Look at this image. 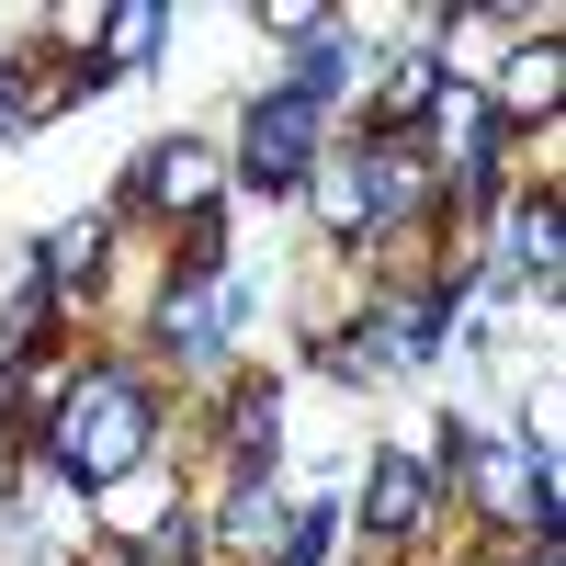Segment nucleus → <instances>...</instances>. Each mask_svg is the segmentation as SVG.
<instances>
[{
	"label": "nucleus",
	"mask_w": 566,
	"mask_h": 566,
	"mask_svg": "<svg viewBox=\"0 0 566 566\" xmlns=\"http://www.w3.org/2000/svg\"><path fill=\"white\" fill-rule=\"evenodd\" d=\"M148 442H159V408H148V386H136V374H91V386L57 397V476H80V488H125L136 464H148Z\"/></svg>",
	"instance_id": "f257e3e1"
},
{
	"label": "nucleus",
	"mask_w": 566,
	"mask_h": 566,
	"mask_svg": "<svg viewBox=\"0 0 566 566\" xmlns=\"http://www.w3.org/2000/svg\"><path fill=\"white\" fill-rule=\"evenodd\" d=\"M306 148H317V103H306V91H272V103L250 114V181L283 193V181L306 170Z\"/></svg>",
	"instance_id": "f03ea898"
},
{
	"label": "nucleus",
	"mask_w": 566,
	"mask_h": 566,
	"mask_svg": "<svg viewBox=\"0 0 566 566\" xmlns=\"http://www.w3.org/2000/svg\"><path fill=\"white\" fill-rule=\"evenodd\" d=\"M125 193H136V205H181V216H205V205H216V159H205V148H148V159L125 170Z\"/></svg>",
	"instance_id": "7ed1b4c3"
},
{
	"label": "nucleus",
	"mask_w": 566,
	"mask_h": 566,
	"mask_svg": "<svg viewBox=\"0 0 566 566\" xmlns=\"http://www.w3.org/2000/svg\"><path fill=\"white\" fill-rule=\"evenodd\" d=\"M419 499H431V464H419V453H374V476H363V522H374V533H408Z\"/></svg>",
	"instance_id": "20e7f679"
},
{
	"label": "nucleus",
	"mask_w": 566,
	"mask_h": 566,
	"mask_svg": "<svg viewBox=\"0 0 566 566\" xmlns=\"http://www.w3.org/2000/svg\"><path fill=\"white\" fill-rule=\"evenodd\" d=\"M216 328H227V283H181V295L159 306V340H170V352H205Z\"/></svg>",
	"instance_id": "39448f33"
},
{
	"label": "nucleus",
	"mask_w": 566,
	"mask_h": 566,
	"mask_svg": "<svg viewBox=\"0 0 566 566\" xmlns=\"http://www.w3.org/2000/svg\"><path fill=\"white\" fill-rule=\"evenodd\" d=\"M431 91H442V57H431V45H419V57L386 80V114H374V136H408L419 114H431Z\"/></svg>",
	"instance_id": "423d86ee"
},
{
	"label": "nucleus",
	"mask_w": 566,
	"mask_h": 566,
	"mask_svg": "<svg viewBox=\"0 0 566 566\" xmlns=\"http://www.w3.org/2000/svg\"><path fill=\"white\" fill-rule=\"evenodd\" d=\"M555 80H566V69H555V45H522V57H510V80H499V125H510V114H544V103H555Z\"/></svg>",
	"instance_id": "0eeeda50"
},
{
	"label": "nucleus",
	"mask_w": 566,
	"mask_h": 566,
	"mask_svg": "<svg viewBox=\"0 0 566 566\" xmlns=\"http://www.w3.org/2000/svg\"><path fill=\"white\" fill-rule=\"evenodd\" d=\"M103 522H114L125 544H181V510H159V499H136V488H103Z\"/></svg>",
	"instance_id": "6e6552de"
},
{
	"label": "nucleus",
	"mask_w": 566,
	"mask_h": 566,
	"mask_svg": "<svg viewBox=\"0 0 566 566\" xmlns=\"http://www.w3.org/2000/svg\"><path fill=\"white\" fill-rule=\"evenodd\" d=\"M91 261H103V239H91V227H57V239H45V261H34V283L57 295V283H69V272H91Z\"/></svg>",
	"instance_id": "1a4fd4ad"
},
{
	"label": "nucleus",
	"mask_w": 566,
	"mask_h": 566,
	"mask_svg": "<svg viewBox=\"0 0 566 566\" xmlns=\"http://www.w3.org/2000/svg\"><path fill=\"white\" fill-rule=\"evenodd\" d=\"M317 555H328V499H317V510H306V522L283 533V544H272V566H317Z\"/></svg>",
	"instance_id": "9d476101"
},
{
	"label": "nucleus",
	"mask_w": 566,
	"mask_h": 566,
	"mask_svg": "<svg viewBox=\"0 0 566 566\" xmlns=\"http://www.w3.org/2000/svg\"><path fill=\"white\" fill-rule=\"evenodd\" d=\"M261 23H272V34H295V45H317V34H328V12H317V0H272Z\"/></svg>",
	"instance_id": "9b49d317"
},
{
	"label": "nucleus",
	"mask_w": 566,
	"mask_h": 566,
	"mask_svg": "<svg viewBox=\"0 0 566 566\" xmlns=\"http://www.w3.org/2000/svg\"><path fill=\"white\" fill-rule=\"evenodd\" d=\"M239 442L272 464V386H250V397H239Z\"/></svg>",
	"instance_id": "f8f14e48"
},
{
	"label": "nucleus",
	"mask_w": 566,
	"mask_h": 566,
	"mask_svg": "<svg viewBox=\"0 0 566 566\" xmlns=\"http://www.w3.org/2000/svg\"><path fill=\"white\" fill-rule=\"evenodd\" d=\"M23 103H34V80H23V69H0V125H12Z\"/></svg>",
	"instance_id": "ddd939ff"
},
{
	"label": "nucleus",
	"mask_w": 566,
	"mask_h": 566,
	"mask_svg": "<svg viewBox=\"0 0 566 566\" xmlns=\"http://www.w3.org/2000/svg\"><path fill=\"white\" fill-rule=\"evenodd\" d=\"M533 566H555V555H533Z\"/></svg>",
	"instance_id": "4468645a"
}]
</instances>
